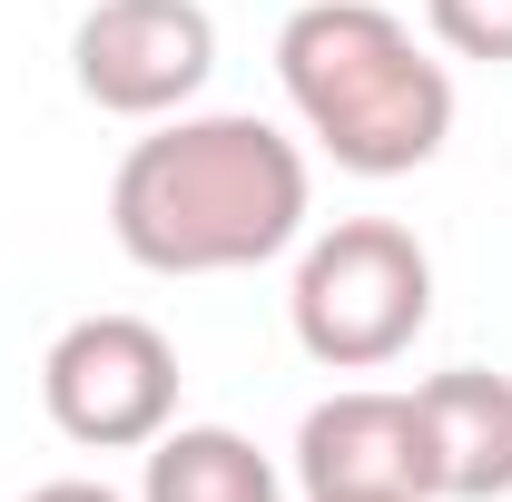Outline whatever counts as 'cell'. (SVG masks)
Segmentation results:
<instances>
[{
	"mask_svg": "<svg viewBox=\"0 0 512 502\" xmlns=\"http://www.w3.org/2000/svg\"><path fill=\"white\" fill-rule=\"evenodd\" d=\"M316 217L306 148L256 109H178L109 178V237L148 276H247Z\"/></svg>",
	"mask_w": 512,
	"mask_h": 502,
	"instance_id": "6da1fadb",
	"label": "cell"
},
{
	"mask_svg": "<svg viewBox=\"0 0 512 502\" xmlns=\"http://www.w3.org/2000/svg\"><path fill=\"white\" fill-rule=\"evenodd\" d=\"M276 89L345 178H414L453 138V69L384 0H306L276 30Z\"/></svg>",
	"mask_w": 512,
	"mask_h": 502,
	"instance_id": "7a4b0ae2",
	"label": "cell"
},
{
	"mask_svg": "<svg viewBox=\"0 0 512 502\" xmlns=\"http://www.w3.org/2000/svg\"><path fill=\"white\" fill-rule=\"evenodd\" d=\"M286 325H296L306 365H325V375H384L434 325V256H424V237L394 227V217H335L316 237H296Z\"/></svg>",
	"mask_w": 512,
	"mask_h": 502,
	"instance_id": "3957f363",
	"label": "cell"
},
{
	"mask_svg": "<svg viewBox=\"0 0 512 502\" xmlns=\"http://www.w3.org/2000/svg\"><path fill=\"white\" fill-rule=\"evenodd\" d=\"M178 345L148 315H79L40 355V404L79 453H148L178 424Z\"/></svg>",
	"mask_w": 512,
	"mask_h": 502,
	"instance_id": "277c9868",
	"label": "cell"
},
{
	"mask_svg": "<svg viewBox=\"0 0 512 502\" xmlns=\"http://www.w3.org/2000/svg\"><path fill=\"white\" fill-rule=\"evenodd\" d=\"M69 79L99 119H178L217 79L207 0H89L69 30Z\"/></svg>",
	"mask_w": 512,
	"mask_h": 502,
	"instance_id": "5b68a950",
	"label": "cell"
},
{
	"mask_svg": "<svg viewBox=\"0 0 512 502\" xmlns=\"http://www.w3.org/2000/svg\"><path fill=\"white\" fill-rule=\"evenodd\" d=\"M296 483L306 493H414L424 502V443H414V384H345L296 424Z\"/></svg>",
	"mask_w": 512,
	"mask_h": 502,
	"instance_id": "8992f818",
	"label": "cell"
},
{
	"mask_svg": "<svg viewBox=\"0 0 512 502\" xmlns=\"http://www.w3.org/2000/svg\"><path fill=\"white\" fill-rule=\"evenodd\" d=\"M414 443H424V502H503L512 493V375L453 365L414 384Z\"/></svg>",
	"mask_w": 512,
	"mask_h": 502,
	"instance_id": "52a82bcc",
	"label": "cell"
},
{
	"mask_svg": "<svg viewBox=\"0 0 512 502\" xmlns=\"http://www.w3.org/2000/svg\"><path fill=\"white\" fill-rule=\"evenodd\" d=\"M138 502H286V473L237 424H168L148 443Z\"/></svg>",
	"mask_w": 512,
	"mask_h": 502,
	"instance_id": "ba28073f",
	"label": "cell"
},
{
	"mask_svg": "<svg viewBox=\"0 0 512 502\" xmlns=\"http://www.w3.org/2000/svg\"><path fill=\"white\" fill-rule=\"evenodd\" d=\"M424 30H434L444 60L512 69V0H424Z\"/></svg>",
	"mask_w": 512,
	"mask_h": 502,
	"instance_id": "9c48e42d",
	"label": "cell"
},
{
	"mask_svg": "<svg viewBox=\"0 0 512 502\" xmlns=\"http://www.w3.org/2000/svg\"><path fill=\"white\" fill-rule=\"evenodd\" d=\"M20 502H128V493L89 483V473H60V483H40V493H20Z\"/></svg>",
	"mask_w": 512,
	"mask_h": 502,
	"instance_id": "30bf717a",
	"label": "cell"
},
{
	"mask_svg": "<svg viewBox=\"0 0 512 502\" xmlns=\"http://www.w3.org/2000/svg\"><path fill=\"white\" fill-rule=\"evenodd\" d=\"M306 502H414V493H306Z\"/></svg>",
	"mask_w": 512,
	"mask_h": 502,
	"instance_id": "8fae6325",
	"label": "cell"
}]
</instances>
